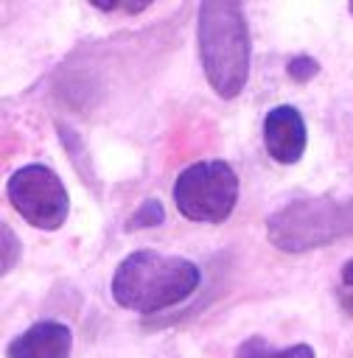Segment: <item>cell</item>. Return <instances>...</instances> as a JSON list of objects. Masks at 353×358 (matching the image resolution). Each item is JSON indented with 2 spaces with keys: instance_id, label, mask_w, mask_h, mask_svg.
<instances>
[{
  "instance_id": "6da1fadb",
  "label": "cell",
  "mask_w": 353,
  "mask_h": 358,
  "mask_svg": "<svg viewBox=\"0 0 353 358\" xmlns=\"http://www.w3.org/2000/svg\"><path fill=\"white\" fill-rule=\"evenodd\" d=\"M196 42L210 90L224 101L241 95L252 59V39L244 8L230 0L202 3L196 11Z\"/></svg>"
},
{
  "instance_id": "7a4b0ae2",
  "label": "cell",
  "mask_w": 353,
  "mask_h": 358,
  "mask_svg": "<svg viewBox=\"0 0 353 358\" xmlns=\"http://www.w3.org/2000/svg\"><path fill=\"white\" fill-rule=\"evenodd\" d=\"M199 266L188 257L137 249L126 255L112 274L115 305L134 313H157L185 302L199 288Z\"/></svg>"
},
{
  "instance_id": "3957f363",
  "label": "cell",
  "mask_w": 353,
  "mask_h": 358,
  "mask_svg": "<svg viewBox=\"0 0 353 358\" xmlns=\"http://www.w3.org/2000/svg\"><path fill=\"white\" fill-rule=\"evenodd\" d=\"M353 235V199H294L266 218V238L283 252H308Z\"/></svg>"
},
{
  "instance_id": "277c9868",
  "label": "cell",
  "mask_w": 353,
  "mask_h": 358,
  "mask_svg": "<svg viewBox=\"0 0 353 358\" xmlns=\"http://www.w3.org/2000/svg\"><path fill=\"white\" fill-rule=\"evenodd\" d=\"M174 204L188 221L221 224L238 204V173L227 159H202L179 171Z\"/></svg>"
},
{
  "instance_id": "5b68a950",
  "label": "cell",
  "mask_w": 353,
  "mask_h": 358,
  "mask_svg": "<svg viewBox=\"0 0 353 358\" xmlns=\"http://www.w3.org/2000/svg\"><path fill=\"white\" fill-rule=\"evenodd\" d=\"M8 201L31 227L45 232L59 229L70 213L64 182L53 168L42 162L22 165L8 176Z\"/></svg>"
},
{
  "instance_id": "8992f818",
  "label": "cell",
  "mask_w": 353,
  "mask_h": 358,
  "mask_svg": "<svg viewBox=\"0 0 353 358\" xmlns=\"http://www.w3.org/2000/svg\"><path fill=\"white\" fill-rule=\"evenodd\" d=\"M308 143V131H305V117L300 115L297 106L280 103L272 106L263 117V145L269 151V157L280 165H294Z\"/></svg>"
},
{
  "instance_id": "52a82bcc",
  "label": "cell",
  "mask_w": 353,
  "mask_h": 358,
  "mask_svg": "<svg viewBox=\"0 0 353 358\" xmlns=\"http://www.w3.org/2000/svg\"><path fill=\"white\" fill-rule=\"evenodd\" d=\"M70 347L73 330L64 322L42 319L8 344V358H70Z\"/></svg>"
},
{
  "instance_id": "ba28073f",
  "label": "cell",
  "mask_w": 353,
  "mask_h": 358,
  "mask_svg": "<svg viewBox=\"0 0 353 358\" xmlns=\"http://www.w3.org/2000/svg\"><path fill=\"white\" fill-rule=\"evenodd\" d=\"M235 358H314V347L311 344H291L286 350H275L266 338L249 336L238 344Z\"/></svg>"
},
{
  "instance_id": "9c48e42d",
  "label": "cell",
  "mask_w": 353,
  "mask_h": 358,
  "mask_svg": "<svg viewBox=\"0 0 353 358\" xmlns=\"http://www.w3.org/2000/svg\"><path fill=\"white\" fill-rule=\"evenodd\" d=\"M165 221V210L160 204V199H143L137 204V210L126 218V232H134V229H151V227H160Z\"/></svg>"
},
{
  "instance_id": "30bf717a",
  "label": "cell",
  "mask_w": 353,
  "mask_h": 358,
  "mask_svg": "<svg viewBox=\"0 0 353 358\" xmlns=\"http://www.w3.org/2000/svg\"><path fill=\"white\" fill-rule=\"evenodd\" d=\"M286 73H289V78H291V81L305 84V81H311V78L319 73V62H317L314 56H308V53H297V56H291V59H289Z\"/></svg>"
},
{
  "instance_id": "8fae6325",
  "label": "cell",
  "mask_w": 353,
  "mask_h": 358,
  "mask_svg": "<svg viewBox=\"0 0 353 358\" xmlns=\"http://www.w3.org/2000/svg\"><path fill=\"white\" fill-rule=\"evenodd\" d=\"M336 302H339V308H342L347 316H353V257H350V260H345V263H342V268H339Z\"/></svg>"
},
{
  "instance_id": "7c38bea8",
  "label": "cell",
  "mask_w": 353,
  "mask_h": 358,
  "mask_svg": "<svg viewBox=\"0 0 353 358\" xmlns=\"http://www.w3.org/2000/svg\"><path fill=\"white\" fill-rule=\"evenodd\" d=\"M3 274H8L14 268V263L20 260V238L11 232L8 224H3Z\"/></svg>"
},
{
  "instance_id": "4fadbf2b",
  "label": "cell",
  "mask_w": 353,
  "mask_h": 358,
  "mask_svg": "<svg viewBox=\"0 0 353 358\" xmlns=\"http://www.w3.org/2000/svg\"><path fill=\"white\" fill-rule=\"evenodd\" d=\"M118 8H120V11H126V14H137V11L148 8V0H132V3H120Z\"/></svg>"
},
{
  "instance_id": "5bb4252c",
  "label": "cell",
  "mask_w": 353,
  "mask_h": 358,
  "mask_svg": "<svg viewBox=\"0 0 353 358\" xmlns=\"http://www.w3.org/2000/svg\"><path fill=\"white\" fill-rule=\"evenodd\" d=\"M347 11H350V17H353V0H350V6H347Z\"/></svg>"
}]
</instances>
